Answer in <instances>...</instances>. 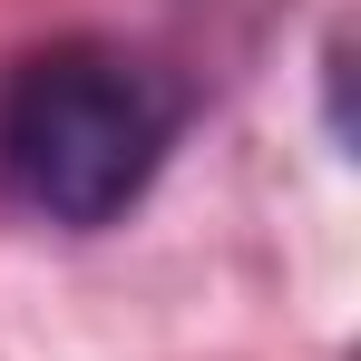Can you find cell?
I'll return each mask as SVG.
<instances>
[{"label":"cell","instance_id":"obj_1","mask_svg":"<svg viewBox=\"0 0 361 361\" xmlns=\"http://www.w3.org/2000/svg\"><path fill=\"white\" fill-rule=\"evenodd\" d=\"M166 147H176V88L137 49L49 39L0 78V195L49 235L118 225L157 185Z\"/></svg>","mask_w":361,"mask_h":361},{"label":"cell","instance_id":"obj_2","mask_svg":"<svg viewBox=\"0 0 361 361\" xmlns=\"http://www.w3.org/2000/svg\"><path fill=\"white\" fill-rule=\"evenodd\" d=\"M322 127H332V157H352V39L342 30L322 39Z\"/></svg>","mask_w":361,"mask_h":361}]
</instances>
